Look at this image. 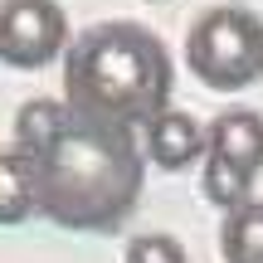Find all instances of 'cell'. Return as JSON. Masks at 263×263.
<instances>
[{"mask_svg": "<svg viewBox=\"0 0 263 263\" xmlns=\"http://www.w3.org/2000/svg\"><path fill=\"white\" fill-rule=\"evenodd\" d=\"M68 107V103H64ZM34 215L73 234H112L146 190V151L137 132L68 112V122L29 151Z\"/></svg>", "mask_w": 263, "mask_h": 263, "instance_id": "1", "label": "cell"}, {"mask_svg": "<svg viewBox=\"0 0 263 263\" xmlns=\"http://www.w3.org/2000/svg\"><path fill=\"white\" fill-rule=\"evenodd\" d=\"M176 68L161 44L137 20H107L83 29L64 49V103L68 112L146 132L171 107Z\"/></svg>", "mask_w": 263, "mask_h": 263, "instance_id": "2", "label": "cell"}, {"mask_svg": "<svg viewBox=\"0 0 263 263\" xmlns=\"http://www.w3.org/2000/svg\"><path fill=\"white\" fill-rule=\"evenodd\" d=\"M185 64L215 93H239V88L263 78V20L244 5H215L190 25L185 34Z\"/></svg>", "mask_w": 263, "mask_h": 263, "instance_id": "3", "label": "cell"}, {"mask_svg": "<svg viewBox=\"0 0 263 263\" xmlns=\"http://www.w3.org/2000/svg\"><path fill=\"white\" fill-rule=\"evenodd\" d=\"M68 49V15L59 0H0V64L44 68Z\"/></svg>", "mask_w": 263, "mask_h": 263, "instance_id": "4", "label": "cell"}, {"mask_svg": "<svg viewBox=\"0 0 263 263\" xmlns=\"http://www.w3.org/2000/svg\"><path fill=\"white\" fill-rule=\"evenodd\" d=\"M205 156L224 161V166L258 176L263 171V112L254 107H229L205 127Z\"/></svg>", "mask_w": 263, "mask_h": 263, "instance_id": "5", "label": "cell"}, {"mask_svg": "<svg viewBox=\"0 0 263 263\" xmlns=\"http://www.w3.org/2000/svg\"><path fill=\"white\" fill-rule=\"evenodd\" d=\"M146 161L161 171H185L195 161H205V127L180 107H166L156 122L146 127Z\"/></svg>", "mask_w": 263, "mask_h": 263, "instance_id": "6", "label": "cell"}, {"mask_svg": "<svg viewBox=\"0 0 263 263\" xmlns=\"http://www.w3.org/2000/svg\"><path fill=\"white\" fill-rule=\"evenodd\" d=\"M34 215V161L20 146H0V229H15Z\"/></svg>", "mask_w": 263, "mask_h": 263, "instance_id": "7", "label": "cell"}, {"mask_svg": "<svg viewBox=\"0 0 263 263\" xmlns=\"http://www.w3.org/2000/svg\"><path fill=\"white\" fill-rule=\"evenodd\" d=\"M219 254H224V263H263V200H249L224 215Z\"/></svg>", "mask_w": 263, "mask_h": 263, "instance_id": "8", "label": "cell"}, {"mask_svg": "<svg viewBox=\"0 0 263 263\" xmlns=\"http://www.w3.org/2000/svg\"><path fill=\"white\" fill-rule=\"evenodd\" d=\"M64 122H68L64 98H29V103L15 112V146H20V151L44 146V141L54 137V132L64 127Z\"/></svg>", "mask_w": 263, "mask_h": 263, "instance_id": "9", "label": "cell"}, {"mask_svg": "<svg viewBox=\"0 0 263 263\" xmlns=\"http://www.w3.org/2000/svg\"><path fill=\"white\" fill-rule=\"evenodd\" d=\"M200 190H205L210 205H219L229 215V210H239V205L254 200V176H244V171H234V166H224V161L205 156V166H200Z\"/></svg>", "mask_w": 263, "mask_h": 263, "instance_id": "10", "label": "cell"}, {"mask_svg": "<svg viewBox=\"0 0 263 263\" xmlns=\"http://www.w3.org/2000/svg\"><path fill=\"white\" fill-rule=\"evenodd\" d=\"M122 263H185V244L171 234H137L127 244Z\"/></svg>", "mask_w": 263, "mask_h": 263, "instance_id": "11", "label": "cell"}]
</instances>
